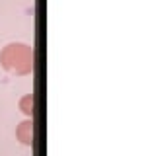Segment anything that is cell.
Here are the masks:
<instances>
[{
    "mask_svg": "<svg viewBox=\"0 0 156 156\" xmlns=\"http://www.w3.org/2000/svg\"><path fill=\"white\" fill-rule=\"evenodd\" d=\"M20 109H22L26 115H29V117L33 115V111H35V109H33V96L31 94L23 96L22 100H20Z\"/></svg>",
    "mask_w": 156,
    "mask_h": 156,
    "instance_id": "3957f363",
    "label": "cell"
},
{
    "mask_svg": "<svg viewBox=\"0 0 156 156\" xmlns=\"http://www.w3.org/2000/svg\"><path fill=\"white\" fill-rule=\"evenodd\" d=\"M16 136H18V140L22 144H27V146H31L33 144V121H22V123L18 125V129H16Z\"/></svg>",
    "mask_w": 156,
    "mask_h": 156,
    "instance_id": "7a4b0ae2",
    "label": "cell"
},
{
    "mask_svg": "<svg viewBox=\"0 0 156 156\" xmlns=\"http://www.w3.org/2000/svg\"><path fill=\"white\" fill-rule=\"evenodd\" d=\"M35 55H33V47L26 43H10L0 51V65L4 70L12 72V74L23 76L29 74L35 65Z\"/></svg>",
    "mask_w": 156,
    "mask_h": 156,
    "instance_id": "6da1fadb",
    "label": "cell"
}]
</instances>
